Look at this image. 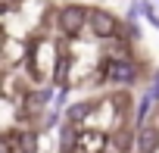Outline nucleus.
I'll use <instances>...</instances> for the list:
<instances>
[{"instance_id":"6e6552de","label":"nucleus","mask_w":159,"mask_h":153,"mask_svg":"<svg viewBox=\"0 0 159 153\" xmlns=\"http://www.w3.org/2000/svg\"><path fill=\"white\" fill-rule=\"evenodd\" d=\"M91 109H94V103H72L66 116H69V122H81V119H84Z\"/></svg>"},{"instance_id":"20e7f679","label":"nucleus","mask_w":159,"mask_h":153,"mask_svg":"<svg viewBox=\"0 0 159 153\" xmlns=\"http://www.w3.org/2000/svg\"><path fill=\"white\" fill-rule=\"evenodd\" d=\"M137 150L140 153H156L159 150V128L140 125V131H137Z\"/></svg>"},{"instance_id":"9d476101","label":"nucleus","mask_w":159,"mask_h":153,"mask_svg":"<svg viewBox=\"0 0 159 153\" xmlns=\"http://www.w3.org/2000/svg\"><path fill=\"white\" fill-rule=\"evenodd\" d=\"M153 78H156V85L150 88V97H153V100H159V69H156V75H153Z\"/></svg>"},{"instance_id":"7ed1b4c3","label":"nucleus","mask_w":159,"mask_h":153,"mask_svg":"<svg viewBox=\"0 0 159 153\" xmlns=\"http://www.w3.org/2000/svg\"><path fill=\"white\" fill-rule=\"evenodd\" d=\"M91 31L100 41H109V38H119V22L106 10H91Z\"/></svg>"},{"instance_id":"39448f33","label":"nucleus","mask_w":159,"mask_h":153,"mask_svg":"<svg viewBox=\"0 0 159 153\" xmlns=\"http://www.w3.org/2000/svg\"><path fill=\"white\" fill-rule=\"evenodd\" d=\"M13 144H16V153H38V134L34 131H19Z\"/></svg>"},{"instance_id":"423d86ee","label":"nucleus","mask_w":159,"mask_h":153,"mask_svg":"<svg viewBox=\"0 0 159 153\" xmlns=\"http://www.w3.org/2000/svg\"><path fill=\"white\" fill-rule=\"evenodd\" d=\"M47 100H50V91H38V94H28V97H25V109H28V113H41Z\"/></svg>"},{"instance_id":"f03ea898","label":"nucleus","mask_w":159,"mask_h":153,"mask_svg":"<svg viewBox=\"0 0 159 153\" xmlns=\"http://www.w3.org/2000/svg\"><path fill=\"white\" fill-rule=\"evenodd\" d=\"M106 78L112 85H134L137 81V63L134 59H112V63H106Z\"/></svg>"},{"instance_id":"0eeeda50","label":"nucleus","mask_w":159,"mask_h":153,"mask_svg":"<svg viewBox=\"0 0 159 153\" xmlns=\"http://www.w3.org/2000/svg\"><path fill=\"white\" fill-rule=\"evenodd\" d=\"M153 103H156V100H153V97H150V91H147V94L140 97V103H137V113H134L137 128H140V125H147V113H150V106H153Z\"/></svg>"},{"instance_id":"f257e3e1","label":"nucleus","mask_w":159,"mask_h":153,"mask_svg":"<svg viewBox=\"0 0 159 153\" xmlns=\"http://www.w3.org/2000/svg\"><path fill=\"white\" fill-rule=\"evenodd\" d=\"M84 25H91V10H84V7H62L59 10V28L69 35V38H78L84 31Z\"/></svg>"},{"instance_id":"1a4fd4ad","label":"nucleus","mask_w":159,"mask_h":153,"mask_svg":"<svg viewBox=\"0 0 159 153\" xmlns=\"http://www.w3.org/2000/svg\"><path fill=\"white\" fill-rule=\"evenodd\" d=\"M140 13H143V19H147L153 28H159V16H156V10H153L150 0H140Z\"/></svg>"}]
</instances>
